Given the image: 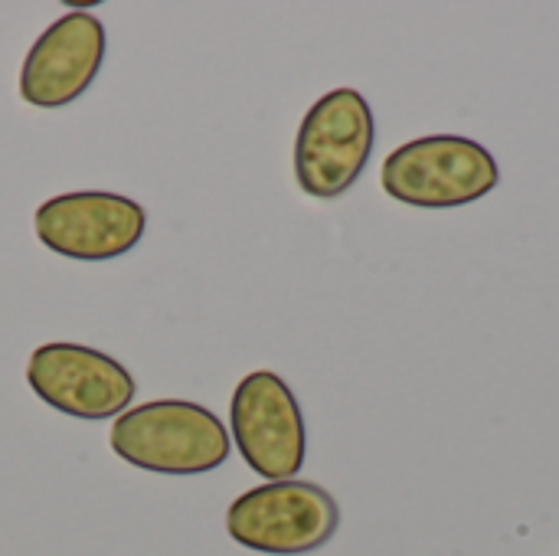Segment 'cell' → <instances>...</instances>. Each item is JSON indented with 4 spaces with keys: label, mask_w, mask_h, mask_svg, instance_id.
Wrapping results in <instances>:
<instances>
[{
    "label": "cell",
    "mask_w": 559,
    "mask_h": 556,
    "mask_svg": "<svg viewBox=\"0 0 559 556\" xmlns=\"http://www.w3.org/2000/svg\"><path fill=\"white\" fill-rule=\"evenodd\" d=\"M108 442L121 462L157 475H206L233 449L219 416L187 400H154L124 410Z\"/></svg>",
    "instance_id": "1"
},
{
    "label": "cell",
    "mask_w": 559,
    "mask_h": 556,
    "mask_svg": "<svg viewBox=\"0 0 559 556\" xmlns=\"http://www.w3.org/2000/svg\"><path fill=\"white\" fill-rule=\"evenodd\" d=\"M501 180L495 154L462 134H429L400 144L380 170L383 190L426 210L465 206L485 200Z\"/></svg>",
    "instance_id": "2"
},
{
    "label": "cell",
    "mask_w": 559,
    "mask_h": 556,
    "mask_svg": "<svg viewBox=\"0 0 559 556\" xmlns=\"http://www.w3.org/2000/svg\"><path fill=\"white\" fill-rule=\"evenodd\" d=\"M377 141L370 102L357 88L321 95L295 138V180L314 200L344 197L364 174Z\"/></svg>",
    "instance_id": "3"
},
{
    "label": "cell",
    "mask_w": 559,
    "mask_h": 556,
    "mask_svg": "<svg viewBox=\"0 0 559 556\" xmlns=\"http://www.w3.org/2000/svg\"><path fill=\"white\" fill-rule=\"evenodd\" d=\"M341 528L334 495L314 482H265L239 495L226 511V531L239 547L269 556L321 551Z\"/></svg>",
    "instance_id": "4"
},
{
    "label": "cell",
    "mask_w": 559,
    "mask_h": 556,
    "mask_svg": "<svg viewBox=\"0 0 559 556\" xmlns=\"http://www.w3.org/2000/svg\"><path fill=\"white\" fill-rule=\"evenodd\" d=\"M229 426L242 462L269 478L288 482L301 472L308 439L305 416L292 387L272 370H252L236 383Z\"/></svg>",
    "instance_id": "5"
},
{
    "label": "cell",
    "mask_w": 559,
    "mask_h": 556,
    "mask_svg": "<svg viewBox=\"0 0 559 556\" xmlns=\"http://www.w3.org/2000/svg\"><path fill=\"white\" fill-rule=\"evenodd\" d=\"M26 383L46 406L92 423L121 416L134 400V377L115 357L69 341L39 344L26 360Z\"/></svg>",
    "instance_id": "6"
},
{
    "label": "cell",
    "mask_w": 559,
    "mask_h": 556,
    "mask_svg": "<svg viewBox=\"0 0 559 556\" xmlns=\"http://www.w3.org/2000/svg\"><path fill=\"white\" fill-rule=\"evenodd\" d=\"M33 229L36 239L56 256L102 262L118 259L141 242L147 229V213L131 197L108 190H79L39 203Z\"/></svg>",
    "instance_id": "7"
},
{
    "label": "cell",
    "mask_w": 559,
    "mask_h": 556,
    "mask_svg": "<svg viewBox=\"0 0 559 556\" xmlns=\"http://www.w3.org/2000/svg\"><path fill=\"white\" fill-rule=\"evenodd\" d=\"M105 23L85 10L62 13L29 46L20 69V98L36 108H62L88 92L105 62Z\"/></svg>",
    "instance_id": "8"
}]
</instances>
